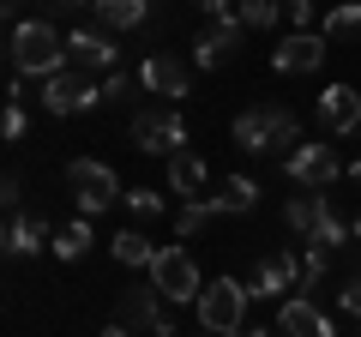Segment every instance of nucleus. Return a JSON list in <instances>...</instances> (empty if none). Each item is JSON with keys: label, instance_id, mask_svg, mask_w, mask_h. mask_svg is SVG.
Masks as SVG:
<instances>
[{"label": "nucleus", "instance_id": "f257e3e1", "mask_svg": "<svg viewBox=\"0 0 361 337\" xmlns=\"http://www.w3.org/2000/svg\"><path fill=\"white\" fill-rule=\"evenodd\" d=\"M235 145H241V151H253V157H265V151H301V121L289 115L283 103H253V109H241V115H235Z\"/></svg>", "mask_w": 361, "mask_h": 337}, {"label": "nucleus", "instance_id": "f03ea898", "mask_svg": "<svg viewBox=\"0 0 361 337\" xmlns=\"http://www.w3.org/2000/svg\"><path fill=\"white\" fill-rule=\"evenodd\" d=\"M66 37L49 25V18H18L13 25V73L18 78H54L66 73Z\"/></svg>", "mask_w": 361, "mask_h": 337}, {"label": "nucleus", "instance_id": "7ed1b4c3", "mask_svg": "<svg viewBox=\"0 0 361 337\" xmlns=\"http://www.w3.org/2000/svg\"><path fill=\"white\" fill-rule=\"evenodd\" d=\"M247 301H253V289H247V283L217 277V283H205V295H199L193 307H199V325H205L211 337H235L247 325Z\"/></svg>", "mask_w": 361, "mask_h": 337}, {"label": "nucleus", "instance_id": "20e7f679", "mask_svg": "<svg viewBox=\"0 0 361 337\" xmlns=\"http://www.w3.org/2000/svg\"><path fill=\"white\" fill-rule=\"evenodd\" d=\"M66 181H73V199H78V211L85 217H103V211H115L121 199V181H115V168L109 163H90V157H73L66 163Z\"/></svg>", "mask_w": 361, "mask_h": 337}, {"label": "nucleus", "instance_id": "39448f33", "mask_svg": "<svg viewBox=\"0 0 361 337\" xmlns=\"http://www.w3.org/2000/svg\"><path fill=\"white\" fill-rule=\"evenodd\" d=\"M283 223H289V229H295L307 247H343V241H349V229L331 217L325 193H295V199L283 205Z\"/></svg>", "mask_w": 361, "mask_h": 337}, {"label": "nucleus", "instance_id": "423d86ee", "mask_svg": "<svg viewBox=\"0 0 361 337\" xmlns=\"http://www.w3.org/2000/svg\"><path fill=\"white\" fill-rule=\"evenodd\" d=\"M151 289H157L163 301H199V295H205V277H199V265H193L187 247H157Z\"/></svg>", "mask_w": 361, "mask_h": 337}, {"label": "nucleus", "instance_id": "0eeeda50", "mask_svg": "<svg viewBox=\"0 0 361 337\" xmlns=\"http://www.w3.org/2000/svg\"><path fill=\"white\" fill-rule=\"evenodd\" d=\"M133 145L151 157H175V151H187V121L175 109H139L133 115Z\"/></svg>", "mask_w": 361, "mask_h": 337}, {"label": "nucleus", "instance_id": "6e6552de", "mask_svg": "<svg viewBox=\"0 0 361 337\" xmlns=\"http://www.w3.org/2000/svg\"><path fill=\"white\" fill-rule=\"evenodd\" d=\"M97 103H103V85H90L78 66L42 78V109H49V115H85V109H97Z\"/></svg>", "mask_w": 361, "mask_h": 337}, {"label": "nucleus", "instance_id": "1a4fd4ad", "mask_svg": "<svg viewBox=\"0 0 361 337\" xmlns=\"http://www.w3.org/2000/svg\"><path fill=\"white\" fill-rule=\"evenodd\" d=\"M283 175L301 187V193H325V187L343 175V163H337L331 145H301V151H289V157H283Z\"/></svg>", "mask_w": 361, "mask_h": 337}, {"label": "nucleus", "instance_id": "9d476101", "mask_svg": "<svg viewBox=\"0 0 361 337\" xmlns=\"http://www.w3.org/2000/svg\"><path fill=\"white\" fill-rule=\"evenodd\" d=\"M241 18H211L205 30L193 37V66H205V73H217V66L235 61V49H241Z\"/></svg>", "mask_w": 361, "mask_h": 337}, {"label": "nucleus", "instance_id": "9b49d317", "mask_svg": "<svg viewBox=\"0 0 361 337\" xmlns=\"http://www.w3.org/2000/svg\"><path fill=\"white\" fill-rule=\"evenodd\" d=\"M271 66H277V73H289V78L319 73V66H325V37H319V30H289V37L271 49Z\"/></svg>", "mask_w": 361, "mask_h": 337}, {"label": "nucleus", "instance_id": "f8f14e48", "mask_svg": "<svg viewBox=\"0 0 361 337\" xmlns=\"http://www.w3.org/2000/svg\"><path fill=\"white\" fill-rule=\"evenodd\" d=\"M247 289L265 295V301H277V295L289 301V289H301V259H295V253H283V247L265 253V259L253 265V283H247Z\"/></svg>", "mask_w": 361, "mask_h": 337}, {"label": "nucleus", "instance_id": "ddd939ff", "mask_svg": "<svg viewBox=\"0 0 361 337\" xmlns=\"http://www.w3.org/2000/svg\"><path fill=\"white\" fill-rule=\"evenodd\" d=\"M66 54H73L78 73H115L121 66V49H115L109 30H73V37H66Z\"/></svg>", "mask_w": 361, "mask_h": 337}, {"label": "nucleus", "instance_id": "4468645a", "mask_svg": "<svg viewBox=\"0 0 361 337\" xmlns=\"http://www.w3.org/2000/svg\"><path fill=\"white\" fill-rule=\"evenodd\" d=\"M319 121L337 133V139L361 133V91H355V85H325V91H319Z\"/></svg>", "mask_w": 361, "mask_h": 337}, {"label": "nucleus", "instance_id": "2eb2a0df", "mask_svg": "<svg viewBox=\"0 0 361 337\" xmlns=\"http://www.w3.org/2000/svg\"><path fill=\"white\" fill-rule=\"evenodd\" d=\"M277 331H283V337H337V325L325 319V307H319V301L289 295L283 307H277Z\"/></svg>", "mask_w": 361, "mask_h": 337}, {"label": "nucleus", "instance_id": "dca6fc26", "mask_svg": "<svg viewBox=\"0 0 361 337\" xmlns=\"http://www.w3.org/2000/svg\"><path fill=\"white\" fill-rule=\"evenodd\" d=\"M139 85L151 97H187V66H180L175 54H151V61L139 66Z\"/></svg>", "mask_w": 361, "mask_h": 337}, {"label": "nucleus", "instance_id": "f3484780", "mask_svg": "<svg viewBox=\"0 0 361 337\" xmlns=\"http://www.w3.org/2000/svg\"><path fill=\"white\" fill-rule=\"evenodd\" d=\"M199 187H205V163L193 151H175L169 157V193H180V205H187V199H205Z\"/></svg>", "mask_w": 361, "mask_h": 337}, {"label": "nucleus", "instance_id": "a211bd4d", "mask_svg": "<svg viewBox=\"0 0 361 337\" xmlns=\"http://www.w3.org/2000/svg\"><path fill=\"white\" fill-rule=\"evenodd\" d=\"M42 241H49V223H42V217H25V211L6 217V253H13V259H30Z\"/></svg>", "mask_w": 361, "mask_h": 337}, {"label": "nucleus", "instance_id": "6ab92c4d", "mask_svg": "<svg viewBox=\"0 0 361 337\" xmlns=\"http://www.w3.org/2000/svg\"><path fill=\"white\" fill-rule=\"evenodd\" d=\"M90 13L103 18L109 30H139L151 18V0H90Z\"/></svg>", "mask_w": 361, "mask_h": 337}, {"label": "nucleus", "instance_id": "aec40b11", "mask_svg": "<svg viewBox=\"0 0 361 337\" xmlns=\"http://www.w3.org/2000/svg\"><path fill=\"white\" fill-rule=\"evenodd\" d=\"M211 205H217V217H229V211H253L259 205V181H253V175H229L223 193H211Z\"/></svg>", "mask_w": 361, "mask_h": 337}, {"label": "nucleus", "instance_id": "412c9836", "mask_svg": "<svg viewBox=\"0 0 361 337\" xmlns=\"http://www.w3.org/2000/svg\"><path fill=\"white\" fill-rule=\"evenodd\" d=\"M319 37H325V42H355V37H361V0H349V6H331Z\"/></svg>", "mask_w": 361, "mask_h": 337}, {"label": "nucleus", "instance_id": "4be33fe9", "mask_svg": "<svg viewBox=\"0 0 361 337\" xmlns=\"http://www.w3.org/2000/svg\"><path fill=\"white\" fill-rule=\"evenodd\" d=\"M277 13H283V0H235V18H241L247 30H271Z\"/></svg>", "mask_w": 361, "mask_h": 337}, {"label": "nucleus", "instance_id": "5701e85b", "mask_svg": "<svg viewBox=\"0 0 361 337\" xmlns=\"http://www.w3.org/2000/svg\"><path fill=\"white\" fill-rule=\"evenodd\" d=\"M211 217H217V205H211V193H205V199H187V205H180V217H175V229H180V241H193V235L205 229Z\"/></svg>", "mask_w": 361, "mask_h": 337}, {"label": "nucleus", "instance_id": "b1692460", "mask_svg": "<svg viewBox=\"0 0 361 337\" xmlns=\"http://www.w3.org/2000/svg\"><path fill=\"white\" fill-rule=\"evenodd\" d=\"M0 133H6V139H25V133H30L25 97H18V73H13V85H6V115H0Z\"/></svg>", "mask_w": 361, "mask_h": 337}, {"label": "nucleus", "instance_id": "393cba45", "mask_svg": "<svg viewBox=\"0 0 361 337\" xmlns=\"http://www.w3.org/2000/svg\"><path fill=\"white\" fill-rule=\"evenodd\" d=\"M85 247H90V217L54 229V253H61V259H85Z\"/></svg>", "mask_w": 361, "mask_h": 337}, {"label": "nucleus", "instance_id": "a878e982", "mask_svg": "<svg viewBox=\"0 0 361 337\" xmlns=\"http://www.w3.org/2000/svg\"><path fill=\"white\" fill-rule=\"evenodd\" d=\"M115 259H121V265H145V271H151V259H157V247L145 241V235L121 229V235H115Z\"/></svg>", "mask_w": 361, "mask_h": 337}, {"label": "nucleus", "instance_id": "bb28decb", "mask_svg": "<svg viewBox=\"0 0 361 337\" xmlns=\"http://www.w3.org/2000/svg\"><path fill=\"white\" fill-rule=\"evenodd\" d=\"M325 265H331V247H307V259H301V289H313L325 277Z\"/></svg>", "mask_w": 361, "mask_h": 337}, {"label": "nucleus", "instance_id": "cd10ccee", "mask_svg": "<svg viewBox=\"0 0 361 337\" xmlns=\"http://www.w3.org/2000/svg\"><path fill=\"white\" fill-rule=\"evenodd\" d=\"M127 205L139 211V217H163V193H151V187H133V193H127Z\"/></svg>", "mask_w": 361, "mask_h": 337}, {"label": "nucleus", "instance_id": "c85d7f7f", "mask_svg": "<svg viewBox=\"0 0 361 337\" xmlns=\"http://www.w3.org/2000/svg\"><path fill=\"white\" fill-rule=\"evenodd\" d=\"M283 18L295 30H313V0H283Z\"/></svg>", "mask_w": 361, "mask_h": 337}, {"label": "nucleus", "instance_id": "c756f323", "mask_svg": "<svg viewBox=\"0 0 361 337\" xmlns=\"http://www.w3.org/2000/svg\"><path fill=\"white\" fill-rule=\"evenodd\" d=\"M127 91H133V78L121 73V66H115V73H103V103H121Z\"/></svg>", "mask_w": 361, "mask_h": 337}, {"label": "nucleus", "instance_id": "7c9ffc66", "mask_svg": "<svg viewBox=\"0 0 361 337\" xmlns=\"http://www.w3.org/2000/svg\"><path fill=\"white\" fill-rule=\"evenodd\" d=\"M337 307H343L349 319H361V277H349V283L337 289Z\"/></svg>", "mask_w": 361, "mask_h": 337}, {"label": "nucleus", "instance_id": "2f4dec72", "mask_svg": "<svg viewBox=\"0 0 361 337\" xmlns=\"http://www.w3.org/2000/svg\"><path fill=\"white\" fill-rule=\"evenodd\" d=\"M0 205H6V217H18V205H25V187H18V175H6V181H0Z\"/></svg>", "mask_w": 361, "mask_h": 337}, {"label": "nucleus", "instance_id": "473e14b6", "mask_svg": "<svg viewBox=\"0 0 361 337\" xmlns=\"http://www.w3.org/2000/svg\"><path fill=\"white\" fill-rule=\"evenodd\" d=\"M199 6H205L211 18H229V6H235V0H199Z\"/></svg>", "mask_w": 361, "mask_h": 337}, {"label": "nucleus", "instance_id": "72a5a7b5", "mask_svg": "<svg viewBox=\"0 0 361 337\" xmlns=\"http://www.w3.org/2000/svg\"><path fill=\"white\" fill-rule=\"evenodd\" d=\"M97 337H133V325H121V319H115V325H103Z\"/></svg>", "mask_w": 361, "mask_h": 337}, {"label": "nucleus", "instance_id": "f704fd0d", "mask_svg": "<svg viewBox=\"0 0 361 337\" xmlns=\"http://www.w3.org/2000/svg\"><path fill=\"white\" fill-rule=\"evenodd\" d=\"M235 337H277V331H265V325H241Z\"/></svg>", "mask_w": 361, "mask_h": 337}, {"label": "nucleus", "instance_id": "c9c22d12", "mask_svg": "<svg viewBox=\"0 0 361 337\" xmlns=\"http://www.w3.org/2000/svg\"><path fill=\"white\" fill-rule=\"evenodd\" d=\"M349 181H361V157H355V163H349Z\"/></svg>", "mask_w": 361, "mask_h": 337}, {"label": "nucleus", "instance_id": "e433bc0d", "mask_svg": "<svg viewBox=\"0 0 361 337\" xmlns=\"http://www.w3.org/2000/svg\"><path fill=\"white\" fill-rule=\"evenodd\" d=\"M349 235H355V241H361V217H355V223H349Z\"/></svg>", "mask_w": 361, "mask_h": 337}, {"label": "nucleus", "instance_id": "4c0bfd02", "mask_svg": "<svg viewBox=\"0 0 361 337\" xmlns=\"http://www.w3.org/2000/svg\"><path fill=\"white\" fill-rule=\"evenodd\" d=\"M54 6H85V0H54Z\"/></svg>", "mask_w": 361, "mask_h": 337}, {"label": "nucleus", "instance_id": "58836bf2", "mask_svg": "<svg viewBox=\"0 0 361 337\" xmlns=\"http://www.w3.org/2000/svg\"><path fill=\"white\" fill-rule=\"evenodd\" d=\"M355 337H361V331H355Z\"/></svg>", "mask_w": 361, "mask_h": 337}, {"label": "nucleus", "instance_id": "ea45409f", "mask_svg": "<svg viewBox=\"0 0 361 337\" xmlns=\"http://www.w3.org/2000/svg\"><path fill=\"white\" fill-rule=\"evenodd\" d=\"M205 337H211V331H205Z\"/></svg>", "mask_w": 361, "mask_h": 337}]
</instances>
